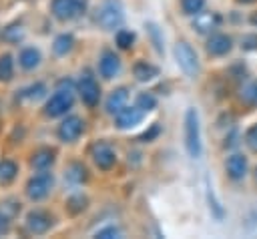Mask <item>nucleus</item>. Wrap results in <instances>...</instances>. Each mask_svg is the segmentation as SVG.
<instances>
[{"label":"nucleus","mask_w":257,"mask_h":239,"mask_svg":"<svg viewBox=\"0 0 257 239\" xmlns=\"http://www.w3.org/2000/svg\"><path fill=\"white\" fill-rule=\"evenodd\" d=\"M245 143L251 151H257V125H253L247 133H245Z\"/></svg>","instance_id":"33"},{"label":"nucleus","mask_w":257,"mask_h":239,"mask_svg":"<svg viewBox=\"0 0 257 239\" xmlns=\"http://www.w3.org/2000/svg\"><path fill=\"white\" fill-rule=\"evenodd\" d=\"M133 42H135V34L131 30H118L116 32V44L120 48H131Z\"/></svg>","instance_id":"30"},{"label":"nucleus","mask_w":257,"mask_h":239,"mask_svg":"<svg viewBox=\"0 0 257 239\" xmlns=\"http://www.w3.org/2000/svg\"><path fill=\"white\" fill-rule=\"evenodd\" d=\"M225 167H227V173H229L231 179H235V181L237 179H243L245 173H247V159L243 155H231L227 159Z\"/></svg>","instance_id":"17"},{"label":"nucleus","mask_w":257,"mask_h":239,"mask_svg":"<svg viewBox=\"0 0 257 239\" xmlns=\"http://www.w3.org/2000/svg\"><path fill=\"white\" fill-rule=\"evenodd\" d=\"M40 60H42V56H40L38 48H32V46L24 48V50L18 54V64H20L24 70H32V68H36V66L40 64Z\"/></svg>","instance_id":"18"},{"label":"nucleus","mask_w":257,"mask_h":239,"mask_svg":"<svg viewBox=\"0 0 257 239\" xmlns=\"http://www.w3.org/2000/svg\"><path fill=\"white\" fill-rule=\"evenodd\" d=\"M72 44H74L72 34H60V36H56L54 42H52V52H54L56 56H64V54H68V52L72 50Z\"/></svg>","instance_id":"20"},{"label":"nucleus","mask_w":257,"mask_h":239,"mask_svg":"<svg viewBox=\"0 0 257 239\" xmlns=\"http://www.w3.org/2000/svg\"><path fill=\"white\" fill-rule=\"evenodd\" d=\"M78 92H80L82 102H84L86 106H90V108L96 106L98 100H100V86H98L96 78H94L88 70H84V74H82L80 80H78Z\"/></svg>","instance_id":"7"},{"label":"nucleus","mask_w":257,"mask_h":239,"mask_svg":"<svg viewBox=\"0 0 257 239\" xmlns=\"http://www.w3.org/2000/svg\"><path fill=\"white\" fill-rule=\"evenodd\" d=\"M16 173H18V165L14 161H10V159L0 161V183L2 185H8L10 181H14Z\"/></svg>","instance_id":"21"},{"label":"nucleus","mask_w":257,"mask_h":239,"mask_svg":"<svg viewBox=\"0 0 257 239\" xmlns=\"http://www.w3.org/2000/svg\"><path fill=\"white\" fill-rule=\"evenodd\" d=\"M241 48L243 50H257V34H247L241 38Z\"/></svg>","instance_id":"34"},{"label":"nucleus","mask_w":257,"mask_h":239,"mask_svg":"<svg viewBox=\"0 0 257 239\" xmlns=\"http://www.w3.org/2000/svg\"><path fill=\"white\" fill-rule=\"evenodd\" d=\"M2 38H4V40H8V42H20V40L24 38V30H22V26H16V24H12V26L4 28V32H2Z\"/></svg>","instance_id":"27"},{"label":"nucleus","mask_w":257,"mask_h":239,"mask_svg":"<svg viewBox=\"0 0 257 239\" xmlns=\"http://www.w3.org/2000/svg\"><path fill=\"white\" fill-rule=\"evenodd\" d=\"M143 114H145V110L139 108L137 104L135 106H124L114 114V125L118 129H133L135 125H139L143 121Z\"/></svg>","instance_id":"11"},{"label":"nucleus","mask_w":257,"mask_h":239,"mask_svg":"<svg viewBox=\"0 0 257 239\" xmlns=\"http://www.w3.org/2000/svg\"><path fill=\"white\" fill-rule=\"evenodd\" d=\"M54 219L48 211H42V209H34L26 215V229L32 233V235H44L50 227H52Z\"/></svg>","instance_id":"8"},{"label":"nucleus","mask_w":257,"mask_h":239,"mask_svg":"<svg viewBox=\"0 0 257 239\" xmlns=\"http://www.w3.org/2000/svg\"><path fill=\"white\" fill-rule=\"evenodd\" d=\"M66 179L70 181V183H82V181H86V169H84V165H80V163H72L70 167H68V171H66Z\"/></svg>","instance_id":"23"},{"label":"nucleus","mask_w":257,"mask_h":239,"mask_svg":"<svg viewBox=\"0 0 257 239\" xmlns=\"http://www.w3.org/2000/svg\"><path fill=\"white\" fill-rule=\"evenodd\" d=\"M90 157H92L94 165H96L98 169H102V171L112 169V165L116 163V153H114V149H112L108 143H102V141L96 143V145H92Z\"/></svg>","instance_id":"10"},{"label":"nucleus","mask_w":257,"mask_h":239,"mask_svg":"<svg viewBox=\"0 0 257 239\" xmlns=\"http://www.w3.org/2000/svg\"><path fill=\"white\" fill-rule=\"evenodd\" d=\"M237 2H241V4H251V2H255V0H237Z\"/></svg>","instance_id":"39"},{"label":"nucleus","mask_w":257,"mask_h":239,"mask_svg":"<svg viewBox=\"0 0 257 239\" xmlns=\"http://www.w3.org/2000/svg\"><path fill=\"white\" fill-rule=\"evenodd\" d=\"M118 70H120V60H118V56H116L112 50H104L102 56H100V60H98V72H100V76L108 80V78L116 76Z\"/></svg>","instance_id":"12"},{"label":"nucleus","mask_w":257,"mask_h":239,"mask_svg":"<svg viewBox=\"0 0 257 239\" xmlns=\"http://www.w3.org/2000/svg\"><path fill=\"white\" fill-rule=\"evenodd\" d=\"M133 72H135L137 80H141V82H149L155 76H159V68L153 66V64H149V62H137L135 68H133Z\"/></svg>","instance_id":"19"},{"label":"nucleus","mask_w":257,"mask_h":239,"mask_svg":"<svg viewBox=\"0 0 257 239\" xmlns=\"http://www.w3.org/2000/svg\"><path fill=\"white\" fill-rule=\"evenodd\" d=\"M86 197H82V195H72V197H68V201H66V209H68V213H72V215H76V213H80V211H84L86 209Z\"/></svg>","instance_id":"24"},{"label":"nucleus","mask_w":257,"mask_h":239,"mask_svg":"<svg viewBox=\"0 0 257 239\" xmlns=\"http://www.w3.org/2000/svg\"><path fill=\"white\" fill-rule=\"evenodd\" d=\"M126 100H128V90H126L124 86L114 88V90L110 92V96L106 98V112L116 114L120 108L126 106Z\"/></svg>","instance_id":"16"},{"label":"nucleus","mask_w":257,"mask_h":239,"mask_svg":"<svg viewBox=\"0 0 257 239\" xmlns=\"http://www.w3.org/2000/svg\"><path fill=\"white\" fill-rule=\"evenodd\" d=\"M137 106L143 108L145 112H149V110H153V108L157 106V98H155L151 92H141V94L137 96Z\"/></svg>","instance_id":"28"},{"label":"nucleus","mask_w":257,"mask_h":239,"mask_svg":"<svg viewBox=\"0 0 257 239\" xmlns=\"http://www.w3.org/2000/svg\"><path fill=\"white\" fill-rule=\"evenodd\" d=\"M44 92H46V86H44L42 82H36V84H32V86L24 88L20 96L26 98V100H38L40 96H44Z\"/></svg>","instance_id":"26"},{"label":"nucleus","mask_w":257,"mask_h":239,"mask_svg":"<svg viewBox=\"0 0 257 239\" xmlns=\"http://www.w3.org/2000/svg\"><path fill=\"white\" fill-rule=\"evenodd\" d=\"M52 185H54L52 173H48V169L46 171H40V173H36L34 177L28 179V183H26V195H28L30 201H40V199H44L50 193Z\"/></svg>","instance_id":"5"},{"label":"nucleus","mask_w":257,"mask_h":239,"mask_svg":"<svg viewBox=\"0 0 257 239\" xmlns=\"http://www.w3.org/2000/svg\"><path fill=\"white\" fill-rule=\"evenodd\" d=\"M241 96H243V100H245L247 104H257V80L251 82L249 86H245Z\"/></svg>","instance_id":"32"},{"label":"nucleus","mask_w":257,"mask_h":239,"mask_svg":"<svg viewBox=\"0 0 257 239\" xmlns=\"http://www.w3.org/2000/svg\"><path fill=\"white\" fill-rule=\"evenodd\" d=\"M185 147L193 159L201 155V127H199V114L195 108H189L185 114Z\"/></svg>","instance_id":"2"},{"label":"nucleus","mask_w":257,"mask_h":239,"mask_svg":"<svg viewBox=\"0 0 257 239\" xmlns=\"http://www.w3.org/2000/svg\"><path fill=\"white\" fill-rule=\"evenodd\" d=\"M159 133H161V127L155 123V125L151 127V131H147V133H143V135H141V141H145V143H147V141H153Z\"/></svg>","instance_id":"36"},{"label":"nucleus","mask_w":257,"mask_h":239,"mask_svg":"<svg viewBox=\"0 0 257 239\" xmlns=\"http://www.w3.org/2000/svg\"><path fill=\"white\" fill-rule=\"evenodd\" d=\"M72 102H74V92L70 88H58L44 104V114L50 116V118H56V116H62L66 114L68 108H72Z\"/></svg>","instance_id":"4"},{"label":"nucleus","mask_w":257,"mask_h":239,"mask_svg":"<svg viewBox=\"0 0 257 239\" xmlns=\"http://www.w3.org/2000/svg\"><path fill=\"white\" fill-rule=\"evenodd\" d=\"M221 24V16L217 12H197L195 20H193V28L201 34H207L211 30H215Z\"/></svg>","instance_id":"13"},{"label":"nucleus","mask_w":257,"mask_h":239,"mask_svg":"<svg viewBox=\"0 0 257 239\" xmlns=\"http://www.w3.org/2000/svg\"><path fill=\"white\" fill-rule=\"evenodd\" d=\"M0 213L6 215L8 219H14L18 213H20V203L16 199H4L0 203Z\"/></svg>","instance_id":"25"},{"label":"nucleus","mask_w":257,"mask_h":239,"mask_svg":"<svg viewBox=\"0 0 257 239\" xmlns=\"http://www.w3.org/2000/svg\"><path fill=\"white\" fill-rule=\"evenodd\" d=\"M54 155H56V151L50 149V147H42V149L34 151V155H32V159H30L32 169H36V171H46V169H50L52 163H54Z\"/></svg>","instance_id":"14"},{"label":"nucleus","mask_w":257,"mask_h":239,"mask_svg":"<svg viewBox=\"0 0 257 239\" xmlns=\"http://www.w3.org/2000/svg\"><path fill=\"white\" fill-rule=\"evenodd\" d=\"M82 131H84V123H82V118L76 116V114H70V116H66V118L58 125L56 135H58L60 141H64V143H72V141H76V139L82 135Z\"/></svg>","instance_id":"9"},{"label":"nucleus","mask_w":257,"mask_h":239,"mask_svg":"<svg viewBox=\"0 0 257 239\" xmlns=\"http://www.w3.org/2000/svg\"><path fill=\"white\" fill-rule=\"evenodd\" d=\"M251 22H253V24H257V12H255V14L251 16Z\"/></svg>","instance_id":"38"},{"label":"nucleus","mask_w":257,"mask_h":239,"mask_svg":"<svg viewBox=\"0 0 257 239\" xmlns=\"http://www.w3.org/2000/svg\"><path fill=\"white\" fill-rule=\"evenodd\" d=\"M124 20V12H122V4L118 0H104L94 14V22L104 28V30H114L122 24Z\"/></svg>","instance_id":"1"},{"label":"nucleus","mask_w":257,"mask_h":239,"mask_svg":"<svg viewBox=\"0 0 257 239\" xmlns=\"http://www.w3.org/2000/svg\"><path fill=\"white\" fill-rule=\"evenodd\" d=\"M203 6H205V0H181V8H183V12L185 14H197V12H201L203 10Z\"/></svg>","instance_id":"29"},{"label":"nucleus","mask_w":257,"mask_h":239,"mask_svg":"<svg viewBox=\"0 0 257 239\" xmlns=\"http://www.w3.org/2000/svg\"><path fill=\"white\" fill-rule=\"evenodd\" d=\"M118 235H120V231H118V227H114V225L104 227V229H98V231L94 233V237H118Z\"/></svg>","instance_id":"35"},{"label":"nucleus","mask_w":257,"mask_h":239,"mask_svg":"<svg viewBox=\"0 0 257 239\" xmlns=\"http://www.w3.org/2000/svg\"><path fill=\"white\" fill-rule=\"evenodd\" d=\"M12 74H14V60L8 52H4L0 54V80L6 82L12 78Z\"/></svg>","instance_id":"22"},{"label":"nucleus","mask_w":257,"mask_h":239,"mask_svg":"<svg viewBox=\"0 0 257 239\" xmlns=\"http://www.w3.org/2000/svg\"><path fill=\"white\" fill-rule=\"evenodd\" d=\"M175 58H177V64L181 66V70L189 76H195L199 72V58H197V52L193 50V46L185 40L177 42L175 44Z\"/></svg>","instance_id":"6"},{"label":"nucleus","mask_w":257,"mask_h":239,"mask_svg":"<svg viewBox=\"0 0 257 239\" xmlns=\"http://www.w3.org/2000/svg\"><path fill=\"white\" fill-rule=\"evenodd\" d=\"M147 30H149V34H151V40H153L157 52H163V36H161V32H159V26H157V24H147Z\"/></svg>","instance_id":"31"},{"label":"nucleus","mask_w":257,"mask_h":239,"mask_svg":"<svg viewBox=\"0 0 257 239\" xmlns=\"http://www.w3.org/2000/svg\"><path fill=\"white\" fill-rule=\"evenodd\" d=\"M86 6H88L86 0H52L50 2V12L56 20L68 22V20H74V18L82 16L86 12Z\"/></svg>","instance_id":"3"},{"label":"nucleus","mask_w":257,"mask_h":239,"mask_svg":"<svg viewBox=\"0 0 257 239\" xmlns=\"http://www.w3.org/2000/svg\"><path fill=\"white\" fill-rule=\"evenodd\" d=\"M231 50V38L227 34H213L207 40V52L213 56H223Z\"/></svg>","instance_id":"15"},{"label":"nucleus","mask_w":257,"mask_h":239,"mask_svg":"<svg viewBox=\"0 0 257 239\" xmlns=\"http://www.w3.org/2000/svg\"><path fill=\"white\" fill-rule=\"evenodd\" d=\"M10 221H12V219H8L6 215L0 213V235H6V233H8V229H10Z\"/></svg>","instance_id":"37"}]
</instances>
